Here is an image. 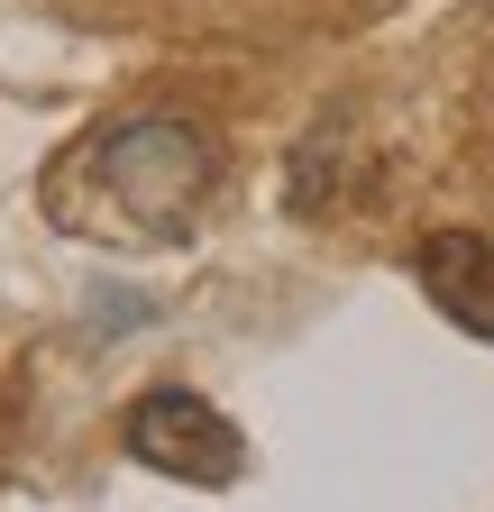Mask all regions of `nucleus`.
<instances>
[{
	"instance_id": "nucleus-1",
	"label": "nucleus",
	"mask_w": 494,
	"mask_h": 512,
	"mask_svg": "<svg viewBox=\"0 0 494 512\" xmlns=\"http://www.w3.org/2000/svg\"><path fill=\"white\" fill-rule=\"evenodd\" d=\"M211 174H220V147L183 110H129V119H101L65 156V174L46 183V211L110 247H165L202 220Z\"/></svg>"
},
{
	"instance_id": "nucleus-2",
	"label": "nucleus",
	"mask_w": 494,
	"mask_h": 512,
	"mask_svg": "<svg viewBox=\"0 0 494 512\" xmlns=\"http://www.w3.org/2000/svg\"><path fill=\"white\" fill-rule=\"evenodd\" d=\"M119 448L174 485H238V467H247L238 421L220 403H202L193 384H147L129 403V421H119Z\"/></svg>"
},
{
	"instance_id": "nucleus-3",
	"label": "nucleus",
	"mask_w": 494,
	"mask_h": 512,
	"mask_svg": "<svg viewBox=\"0 0 494 512\" xmlns=\"http://www.w3.org/2000/svg\"><path fill=\"white\" fill-rule=\"evenodd\" d=\"M412 275H421V293L440 302L467 339H494V238H476V229H430L412 247Z\"/></svg>"
}]
</instances>
